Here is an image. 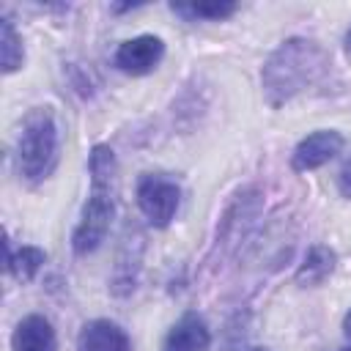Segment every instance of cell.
I'll return each instance as SVG.
<instances>
[{
  "label": "cell",
  "mask_w": 351,
  "mask_h": 351,
  "mask_svg": "<svg viewBox=\"0 0 351 351\" xmlns=\"http://www.w3.org/2000/svg\"><path fill=\"white\" fill-rule=\"evenodd\" d=\"M332 60L329 55L310 38H288L282 41L266 60L261 80H263V93L271 107H280L291 101L296 93L318 85Z\"/></svg>",
  "instance_id": "6da1fadb"
},
{
  "label": "cell",
  "mask_w": 351,
  "mask_h": 351,
  "mask_svg": "<svg viewBox=\"0 0 351 351\" xmlns=\"http://www.w3.org/2000/svg\"><path fill=\"white\" fill-rule=\"evenodd\" d=\"M115 214V156L107 145H96L90 151V195L82 208V219L71 236V247L77 255L93 252Z\"/></svg>",
  "instance_id": "7a4b0ae2"
},
{
  "label": "cell",
  "mask_w": 351,
  "mask_h": 351,
  "mask_svg": "<svg viewBox=\"0 0 351 351\" xmlns=\"http://www.w3.org/2000/svg\"><path fill=\"white\" fill-rule=\"evenodd\" d=\"M58 165V126L47 107H33L16 137V167L27 184H41Z\"/></svg>",
  "instance_id": "3957f363"
},
{
  "label": "cell",
  "mask_w": 351,
  "mask_h": 351,
  "mask_svg": "<svg viewBox=\"0 0 351 351\" xmlns=\"http://www.w3.org/2000/svg\"><path fill=\"white\" fill-rule=\"evenodd\" d=\"M181 189L165 176H143L137 184V206L154 228H167L178 211Z\"/></svg>",
  "instance_id": "277c9868"
},
{
  "label": "cell",
  "mask_w": 351,
  "mask_h": 351,
  "mask_svg": "<svg viewBox=\"0 0 351 351\" xmlns=\"http://www.w3.org/2000/svg\"><path fill=\"white\" fill-rule=\"evenodd\" d=\"M340 148H343L340 132H335V129H318V132L307 134V137L293 148L291 167H293L296 173L315 170V167H321L324 162H329L335 154H340Z\"/></svg>",
  "instance_id": "5b68a950"
},
{
  "label": "cell",
  "mask_w": 351,
  "mask_h": 351,
  "mask_svg": "<svg viewBox=\"0 0 351 351\" xmlns=\"http://www.w3.org/2000/svg\"><path fill=\"white\" fill-rule=\"evenodd\" d=\"M165 55V44L156 36H137L118 47L115 66L126 74H148Z\"/></svg>",
  "instance_id": "8992f818"
},
{
  "label": "cell",
  "mask_w": 351,
  "mask_h": 351,
  "mask_svg": "<svg viewBox=\"0 0 351 351\" xmlns=\"http://www.w3.org/2000/svg\"><path fill=\"white\" fill-rule=\"evenodd\" d=\"M211 343L208 326L197 313H184L167 332L162 351H206Z\"/></svg>",
  "instance_id": "52a82bcc"
},
{
  "label": "cell",
  "mask_w": 351,
  "mask_h": 351,
  "mask_svg": "<svg viewBox=\"0 0 351 351\" xmlns=\"http://www.w3.org/2000/svg\"><path fill=\"white\" fill-rule=\"evenodd\" d=\"M80 351H132V343L118 324L96 318L80 332Z\"/></svg>",
  "instance_id": "ba28073f"
},
{
  "label": "cell",
  "mask_w": 351,
  "mask_h": 351,
  "mask_svg": "<svg viewBox=\"0 0 351 351\" xmlns=\"http://www.w3.org/2000/svg\"><path fill=\"white\" fill-rule=\"evenodd\" d=\"M14 351H55V329L44 315H27L16 324L14 337H11Z\"/></svg>",
  "instance_id": "9c48e42d"
},
{
  "label": "cell",
  "mask_w": 351,
  "mask_h": 351,
  "mask_svg": "<svg viewBox=\"0 0 351 351\" xmlns=\"http://www.w3.org/2000/svg\"><path fill=\"white\" fill-rule=\"evenodd\" d=\"M335 263H337V258L326 244H313L307 250L299 271H296V282L299 285H318L335 271Z\"/></svg>",
  "instance_id": "30bf717a"
},
{
  "label": "cell",
  "mask_w": 351,
  "mask_h": 351,
  "mask_svg": "<svg viewBox=\"0 0 351 351\" xmlns=\"http://www.w3.org/2000/svg\"><path fill=\"white\" fill-rule=\"evenodd\" d=\"M44 261H47V255L38 247H19L16 252H11V247H8V255H5V266L19 282H30L38 274V269L44 266Z\"/></svg>",
  "instance_id": "8fae6325"
},
{
  "label": "cell",
  "mask_w": 351,
  "mask_h": 351,
  "mask_svg": "<svg viewBox=\"0 0 351 351\" xmlns=\"http://www.w3.org/2000/svg\"><path fill=\"white\" fill-rule=\"evenodd\" d=\"M0 60H3V71L11 74L22 66L25 60V49H22V38L16 36L11 19H0Z\"/></svg>",
  "instance_id": "7c38bea8"
},
{
  "label": "cell",
  "mask_w": 351,
  "mask_h": 351,
  "mask_svg": "<svg viewBox=\"0 0 351 351\" xmlns=\"http://www.w3.org/2000/svg\"><path fill=\"white\" fill-rule=\"evenodd\" d=\"M176 14H186L192 19H225L236 11V3H192V5H176Z\"/></svg>",
  "instance_id": "4fadbf2b"
},
{
  "label": "cell",
  "mask_w": 351,
  "mask_h": 351,
  "mask_svg": "<svg viewBox=\"0 0 351 351\" xmlns=\"http://www.w3.org/2000/svg\"><path fill=\"white\" fill-rule=\"evenodd\" d=\"M337 186L346 197H351V156L346 159V165L340 167V176H337Z\"/></svg>",
  "instance_id": "5bb4252c"
},
{
  "label": "cell",
  "mask_w": 351,
  "mask_h": 351,
  "mask_svg": "<svg viewBox=\"0 0 351 351\" xmlns=\"http://www.w3.org/2000/svg\"><path fill=\"white\" fill-rule=\"evenodd\" d=\"M343 332H346V337L351 340V310H348V315L343 318Z\"/></svg>",
  "instance_id": "9a60e30c"
},
{
  "label": "cell",
  "mask_w": 351,
  "mask_h": 351,
  "mask_svg": "<svg viewBox=\"0 0 351 351\" xmlns=\"http://www.w3.org/2000/svg\"><path fill=\"white\" fill-rule=\"evenodd\" d=\"M346 47L351 49V30H348V36H346Z\"/></svg>",
  "instance_id": "2e32d148"
},
{
  "label": "cell",
  "mask_w": 351,
  "mask_h": 351,
  "mask_svg": "<svg viewBox=\"0 0 351 351\" xmlns=\"http://www.w3.org/2000/svg\"><path fill=\"white\" fill-rule=\"evenodd\" d=\"M255 351H263V348H255Z\"/></svg>",
  "instance_id": "e0dca14e"
},
{
  "label": "cell",
  "mask_w": 351,
  "mask_h": 351,
  "mask_svg": "<svg viewBox=\"0 0 351 351\" xmlns=\"http://www.w3.org/2000/svg\"><path fill=\"white\" fill-rule=\"evenodd\" d=\"M346 351H351V348H346Z\"/></svg>",
  "instance_id": "ac0fdd59"
}]
</instances>
